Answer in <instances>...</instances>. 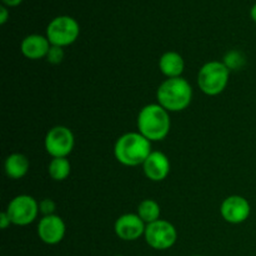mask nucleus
<instances>
[{"mask_svg": "<svg viewBox=\"0 0 256 256\" xmlns=\"http://www.w3.org/2000/svg\"><path fill=\"white\" fill-rule=\"evenodd\" d=\"M169 112L160 104H149L142 108L138 116V129L149 142H160L170 132Z\"/></svg>", "mask_w": 256, "mask_h": 256, "instance_id": "f257e3e1", "label": "nucleus"}, {"mask_svg": "<svg viewBox=\"0 0 256 256\" xmlns=\"http://www.w3.org/2000/svg\"><path fill=\"white\" fill-rule=\"evenodd\" d=\"M115 158L126 166H138L144 164L152 154V142L140 132H126L118 139L114 148Z\"/></svg>", "mask_w": 256, "mask_h": 256, "instance_id": "f03ea898", "label": "nucleus"}, {"mask_svg": "<svg viewBox=\"0 0 256 256\" xmlns=\"http://www.w3.org/2000/svg\"><path fill=\"white\" fill-rule=\"evenodd\" d=\"M156 98L159 104L168 112H182L192 102V89L182 78H172L160 85Z\"/></svg>", "mask_w": 256, "mask_h": 256, "instance_id": "7ed1b4c3", "label": "nucleus"}, {"mask_svg": "<svg viewBox=\"0 0 256 256\" xmlns=\"http://www.w3.org/2000/svg\"><path fill=\"white\" fill-rule=\"evenodd\" d=\"M229 74L230 70L224 62H206L198 75V85L202 92L214 96L224 92L229 82Z\"/></svg>", "mask_w": 256, "mask_h": 256, "instance_id": "20e7f679", "label": "nucleus"}, {"mask_svg": "<svg viewBox=\"0 0 256 256\" xmlns=\"http://www.w3.org/2000/svg\"><path fill=\"white\" fill-rule=\"evenodd\" d=\"M80 32L79 24L72 18L58 16L50 22L46 28V38L55 46H68L78 39Z\"/></svg>", "mask_w": 256, "mask_h": 256, "instance_id": "39448f33", "label": "nucleus"}, {"mask_svg": "<svg viewBox=\"0 0 256 256\" xmlns=\"http://www.w3.org/2000/svg\"><path fill=\"white\" fill-rule=\"evenodd\" d=\"M39 212V204L30 195H18L9 202L6 214L14 225L25 226L36 219Z\"/></svg>", "mask_w": 256, "mask_h": 256, "instance_id": "423d86ee", "label": "nucleus"}, {"mask_svg": "<svg viewBox=\"0 0 256 256\" xmlns=\"http://www.w3.org/2000/svg\"><path fill=\"white\" fill-rule=\"evenodd\" d=\"M145 240L148 245L155 250L170 249L176 242L178 232L172 224L166 220H158L146 225L145 229Z\"/></svg>", "mask_w": 256, "mask_h": 256, "instance_id": "0eeeda50", "label": "nucleus"}, {"mask_svg": "<svg viewBox=\"0 0 256 256\" xmlns=\"http://www.w3.org/2000/svg\"><path fill=\"white\" fill-rule=\"evenodd\" d=\"M74 135L66 126L58 125L45 136V149L52 158H66L74 148Z\"/></svg>", "mask_w": 256, "mask_h": 256, "instance_id": "6e6552de", "label": "nucleus"}, {"mask_svg": "<svg viewBox=\"0 0 256 256\" xmlns=\"http://www.w3.org/2000/svg\"><path fill=\"white\" fill-rule=\"evenodd\" d=\"M220 212L225 222H232V224H240L250 216L252 208L245 198L240 196V195H232L222 202Z\"/></svg>", "mask_w": 256, "mask_h": 256, "instance_id": "1a4fd4ad", "label": "nucleus"}, {"mask_svg": "<svg viewBox=\"0 0 256 256\" xmlns=\"http://www.w3.org/2000/svg\"><path fill=\"white\" fill-rule=\"evenodd\" d=\"M65 222L58 215L44 216L38 224V235L40 240L48 245L59 244L65 235Z\"/></svg>", "mask_w": 256, "mask_h": 256, "instance_id": "9d476101", "label": "nucleus"}, {"mask_svg": "<svg viewBox=\"0 0 256 256\" xmlns=\"http://www.w3.org/2000/svg\"><path fill=\"white\" fill-rule=\"evenodd\" d=\"M115 234L125 242H134L145 234V222L138 214L122 215L115 222Z\"/></svg>", "mask_w": 256, "mask_h": 256, "instance_id": "9b49d317", "label": "nucleus"}, {"mask_svg": "<svg viewBox=\"0 0 256 256\" xmlns=\"http://www.w3.org/2000/svg\"><path fill=\"white\" fill-rule=\"evenodd\" d=\"M142 168L148 179L152 182H162L169 175L170 162L164 152H152L142 164Z\"/></svg>", "mask_w": 256, "mask_h": 256, "instance_id": "f8f14e48", "label": "nucleus"}, {"mask_svg": "<svg viewBox=\"0 0 256 256\" xmlns=\"http://www.w3.org/2000/svg\"><path fill=\"white\" fill-rule=\"evenodd\" d=\"M50 48L52 46H50V42L48 40V38L38 34L26 36L20 45L22 55L32 60H38L46 56Z\"/></svg>", "mask_w": 256, "mask_h": 256, "instance_id": "ddd939ff", "label": "nucleus"}, {"mask_svg": "<svg viewBox=\"0 0 256 256\" xmlns=\"http://www.w3.org/2000/svg\"><path fill=\"white\" fill-rule=\"evenodd\" d=\"M184 59H182V55L175 52H165L159 60L160 70L169 79L179 78L182 74V72H184Z\"/></svg>", "mask_w": 256, "mask_h": 256, "instance_id": "4468645a", "label": "nucleus"}, {"mask_svg": "<svg viewBox=\"0 0 256 256\" xmlns=\"http://www.w3.org/2000/svg\"><path fill=\"white\" fill-rule=\"evenodd\" d=\"M29 160L25 155L15 152V154L9 155L5 160V172L10 179H22L29 172Z\"/></svg>", "mask_w": 256, "mask_h": 256, "instance_id": "2eb2a0df", "label": "nucleus"}, {"mask_svg": "<svg viewBox=\"0 0 256 256\" xmlns=\"http://www.w3.org/2000/svg\"><path fill=\"white\" fill-rule=\"evenodd\" d=\"M138 215L142 218V220L146 224L158 222L160 218V206L155 200L146 199L140 202L138 208Z\"/></svg>", "mask_w": 256, "mask_h": 256, "instance_id": "dca6fc26", "label": "nucleus"}, {"mask_svg": "<svg viewBox=\"0 0 256 256\" xmlns=\"http://www.w3.org/2000/svg\"><path fill=\"white\" fill-rule=\"evenodd\" d=\"M70 162L66 158H54L49 164V175L55 182H62L70 174Z\"/></svg>", "mask_w": 256, "mask_h": 256, "instance_id": "f3484780", "label": "nucleus"}, {"mask_svg": "<svg viewBox=\"0 0 256 256\" xmlns=\"http://www.w3.org/2000/svg\"><path fill=\"white\" fill-rule=\"evenodd\" d=\"M224 64L229 70H238L244 66L245 56L238 50H232L224 58Z\"/></svg>", "mask_w": 256, "mask_h": 256, "instance_id": "a211bd4d", "label": "nucleus"}, {"mask_svg": "<svg viewBox=\"0 0 256 256\" xmlns=\"http://www.w3.org/2000/svg\"><path fill=\"white\" fill-rule=\"evenodd\" d=\"M64 50L60 46H55L52 45V48L49 49V52L46 55V59L50 64H60L64 59Z\"/></svg>", "mask_w": 256, "mask_h": 256, "instance_id": "6ab92c4d", "label": "nucleus"}, {"mask_svg": "<svg viewBox=\"0 0 256 256\" xmlns=\"http://www.w3.org/2000/svg\"><path fill=\"white\" fill-rule=\"evenodd\" d=\"M55 209H56V204H55L54 200L52 199H44L40 202L39 204V210L44 214V216H48V215L54 214Z\"/></svg>", "mask_w": 256, "mask_h": 256, "instance_id": "aec40b11", "label": "nucleus"}, {"mask_svg": "<svg viewBox=\"0 0 256 256\" xmlns=\"http://www.w3.org/2000/svg\"><path fill=\"white\" fill-rule=\"evenodd\" d=\"M10 224H12V222H10V219H9V216H8L6 212H2V214H0V228L4 230V229H6V228L9 226Z\"/></svg>", "mask_w": 256, "mask_h": 256, "instance_id": "412c9836", "label": "nucleus"}, {"mask_svg": "<svg viewBox=\"0 0 256 256\" xmlns=\"http://www.w3.org/2000/svg\"><path fill=\"white\" fill-rule=\"evenodd\" d=\"M0 12H2V14H0V24H5V22H6V20H8L6 8H5V6L0 8Z\"/></svg>", "mask_w": 256, "mask_h": 256, "instance_id": "4be33fe9", "label": "nucleus"}, {"mask_svg": "<svg viewBox=\"0 0 256 256\" xmlns=\"http://www.w3.org/2000/svg\"><path fill=\"white\" fill-rule=\"evenodd\" d=\"M2 2L6 5H9V6H18L22 0H2Z\"/></svg>", "mask_w": 256, "mask_h": 256, "instance_id": "5701e85b", "label": "nucleus"}, {"mask_svg": "<svg viewBox=\"0 0 256 256\" xmlns=\"http://www.w3.org/2000/svg\"><path fill=\"white\" fill-rule=\"evenodd\" d=\"M250 15H252V20H254V22H256V4L252 8V12H250Z\"/></svg>", "mask_w": 256, "mask_h": 256, "instance_id": "b1692460", "label": "nucleus"}, {"mask_svg": "<svg viewBox=\"0 0 256 256\" xmlns=\"http://www.w3.org/2000/svg\"><path fill=\"white\" fill-rule=\"evenodd\" d=\"M194 256H202V255H194Z\"/></svg>", "mask_w": 256, "mask_h": 256, "instance_id": "393cba45", "label": "nucleus"}, {"mask_svg": "<svg viewBox=\"0 0 256 256\" xmlns=\"http://www.w3.org/2000/svg\"><path fill=\"white\" fill-rule=\"evenodd\" d=\"M116 256H122V255H116Z\"/></svg>", "mask_w": 256, "mask_h": 256, "instance_id": "a878e982", "label": "nucleus"}]
</instances>
